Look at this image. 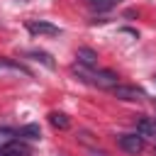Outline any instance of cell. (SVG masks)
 Instances as JSON below:
<instances>
[{"instance_id":"ba28073f","label":"cell","mask_w":156,"mask_h":156,"mask_svg":"<svg viewBox=\"0 0 156 156\" xmlns=\"http://www.w3.org/2000/svg\"><path fill=\"white\" fill-rule=\"evenodd\" d=\"M0 71H10V73H22V76H32L29 68H24L20 61H12V58H0Z\"/></svg>"},{"instance_id":"5bb4252c","label":"cell","mask_w":156,"mask_h":156,"mask_svg":"<svg viewBox=\"0 0 156 156\" xmlns=\"http://www.w3.org/2000/svg\"><path fill=\"white\" fill-rule=\"evenodd\" d=\"M90 156H107L105 151H90Z\"/></svg>"},{"instance_id":"7c38bea8","label":"cell","mask_w":156,"mask_h":156,"mask_svg":"<svg viewBox=\"0 0 156 156\" xmlns=\"http://www.w3.org/2000/svg\"><path fill=\"white\" fill-rule=\"evenodd\" d=\"M15 129H10V127H0V149H5L10 141H15Z\"/></svg>"},{"instance_id":"277c9868","label":"cell","mask_w":156,"mask_h":156,"mask_svg":"<svg viewBox=\"0 0 156 156\" xmlns=\"http://www.w3.org/2000/svg\"><path fill=\"white\" fill-rule=\"evenodd\" d=\"M76 58H78V66L83 68H98V51H93L90 46H80L76 51Z\"/></svg>"},{"instance_id":"4fadbf2b","label":"cell","mask_w":156,"mask_h":156,"mask_svg":"<svg viewBox=\"0 0 156 156\" xmlns=\"http://www.w3.org/2000/svg\"><path fill=\"white\" fill-rule=\"evenodd\" d=\"M27 56H34V58H37V61H41L44 66L54 68V61H51V56H49L46 51H27Z\"/></svg>"},{"instance_id":"52a82bcc","label":"cell","mask_w":156,"mask_h":156,"mask_svg":"<svg viewBox=\"0 0 156 156\" xmlns=\"http://www.w3.org/2000/svg\"><path fill=\"white\" fill-rule=\"evenodd\" d=\"M136 134H141L144 139L146 136H156V117H144L136 124Z\"/></svg>"},{"instance_id":"8992f818","label":"cell","mask_w":156,"mask_h":156,"mask_svg":"<svg viewBox=\"0 0 156 156\" xmlns=\"http://www.w3.org/2000/svg\"><path fill=\"white\" fill-rule=\"evenodd\" d=\"M0 156H32V149L24 141H10L5 149H0Z\"/></svg>"},{"instance_id":"5b68a950","label":"cell","mask_w":156,"mask_h":156,"mask_svg":"<svg viewBox=\"0 0 156 156\" xmlns=\"http://www.w3.org/2000/svg\"><path fill=\"white\" fill-rule=\"evenodd\" d=\"M27 29H29L32 34H49V37H56V34L61 32L56 24H51V22H41V20H32V22H27Z\"/></svg>"},{"instance_id":"30bf717a","label":"cell","mask_w":156,"mask_h":156,"mask_svg":"<svg viewBox=\"0 0 156 156\" xmlns=\"http://www.w3.org/2000/svg\"><path fill=\"white\" fill-rule=\"evenodd\" d=\"M20 136H27V139H41V129L39 124H24L20 129Z\"/></svg>"},{"instance_id":"9c48e42d","label":"cell","mask_w":156,"mask_h":156,"mask_svg":"<svg viewBox=\"0 0 156 156\" xmlns=\"http://www.w3.org/2000/svg\"><path fill=\"white\" fill-rule=\"evenodd\" d=\"M49 122H51L56 129H68V127H71V119H68L63 112H51V115H49Z\"/></svg>"},{"instance_id":"8fae6325","label":"cell","mask_w":156,"mask_h":156,"mask_svg":"<svg viewBox=\"0 0 156 156\" xmlns=\"http://www.w3.org/2000/svg\"><path fill=\"white\" fill-rule=\"evenodd\" d=\"M88 5L95 10V12H105V10H112L117 5V0H88Z\"/></svg>"},{"instance_id":"6da1fadb","label":"cell","mask_w":156,"mask_h":156,"mask_svg":"<svg viewBox=\"0 0 156 156\" xmlns=\"http://www.w3.org/2000/svg\"><path fill=\"white\" fill-rule=\"evenodd\" d=\"M78 71V76L83 78V80H88V83H93V85H98V88H105V90H110V88H115L117 83H119V78H117V73L115 71H95V68H83V66H78L76 68Z\"/></svg>"},{"instance_id":"3957f363","label":"cell","mask_w":156,"mask_h":156,"mask_svg":"<svg viewBox=\"0 0 156 156\" xmlns=\"http://www.w3.org/2000/svg\"><path fill=\"white\" fill-rule=\"evenodd\" d=\"M110 90H112L115 98H119V100H129V102H136V100H144V98H146L144 90H139V88H134V85H122V83H117V85L110 88Z\"/></svg>"},{"instance_id":"7a4b0ae2","label":"cell","mask_w":156,"mask_h":156,"mask_svg":"<svg viewBox=\"0 0 156 156\" xmlns=\"http://www.w3.org/2000/svg\"><path fill=\"white\" fill-rule=\"evenodd\" d=\"M117 144H119V149L122 151H127V154H141L144 151V144H146V139L141 136V134H122L119 139H117Z\"/></svg>"}]
</instances>
